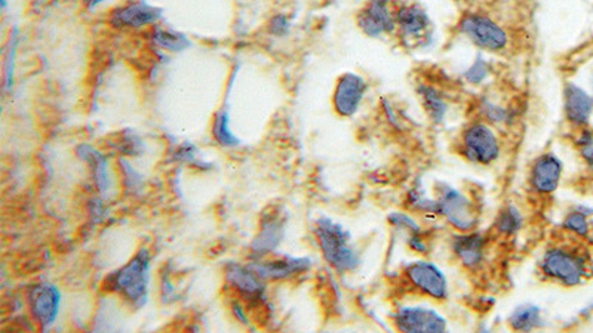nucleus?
Masks as SVG:
<instances>
[{
    "label": "nucleus",
    "instance_id": "obj_1",
    "mask_svg": "<svg viewBox=\"0 0 593 333\" xmlns=\"http://www.w3.org/2000/svg\"><path fill=\"white\" fill-rule=\"evenodd\" d=\"M148 278H150V255L141 249L131 261L113 271L106 278V289L120 295L129 306L141 308L146 306L148 297Z\"/></svg>",
    "mask_w": 593,
    "mask_h": 333
},
{
    "label": "nucleus",
    "instance_id": "obj_2",
    "mask_svg": "<svg viewBox=\"0 0 593 333\" xmlns=\"http://www.w3.org/2000/svg\"><path fill=\"white\" fill-rule=\"evenodd\" d=\"M315 235L323 258L334 270L347 273L359 266V255L351 245V236L340 224L330 218H319Z\"/></svg>",
    "mask_w": 593,
    "mask_h": 333
},
{
    "label": "nucleus",
    "instance_id": "obj_3",
    "mask_svg": "<svg viewBox=\"0 0 593 333\" xmlns=\"http://www.w3.org/2000/svg\"><path fill=\"white\" fill-rule=\"evenodd\" d=\"M542 271L559 285L578 286L588 276V259L578 249L552 247L543 255Z\"/></svg>",
    "mask_w": 593,
    "mask_h": 333
},
{
    "label": "nucleus",
    "instance_id": "obj_4",
    "mask_svg": "<svg viewBox=\"0 0 593 333\" xmlns=\"http://www.w3.org/2000/svg\"><path fill=\"white\" fill-rule=\"evenodd\" d=\"M458 30L482 51L502 52L509 44L505 28L482 14H465L458 23Z\"/></svg>",
    "mask_w": 593,
    "mask_h": 333
},
{
    "label": "nucleus",
    "instance_id": "obj_5",
    "mask_svg": "<svg viewBox=\"0 0 593 333\" xmlns=\"http://www.w3.org/2000/svg\"><path fill=\"white\" fill-rule=\"evenodd\" d=\"M462 155L476 165H491L500 157V141L486 122H474L463 131Z\"/></svg>",
    "mask_w": 593,
    "mask_h": 333
},
{
    "label": "nucleus",
    "instance_id": "obj_6",
    "mask_svg": "<svg viewBox=\"0 0 593 333\" xmlns=\"http://www.w3.org/2000/svg\"><path fill=\"white\" fill-rule=\"evenodd\" d=\"M438 215L444 217L458 231H470L476 224L474 205L466 196L453 187L444 186L439 191Z\"/></svg>",
    "mask_w": 593,
    "mask_h": 333
},
{
    "label": "nucleus",
    "instance_id": "obj_7",
    "mask_svg": "<svg viewBox=\"0 0 593 333\" xmlns=\"http://www.w3.org/2000/svg\"><path fill=\"white\" fill-rule=\"evenodd\" d=\"M394 326L401 332H445L446 321L436 309L423 306H403L394 311Z\"/></svg>",
    "mask_w": 593,
    "mask_h": 333
},
{
    "label": "nucleus",
    "instance_id": "obj_8",
    "mask_svg": "<svg viewBox=\"0 0 593 333\" xmlns=\"http://www.w3.org/2000/svg\"><path fill=\"white\" fill-rule=\"evenodd\" d=\"M28 307L40 329L48 330L60 311V290L51 283H37L27 292Z\"/></svg>",
    "mask_w": 593,
    "mask_h": 333
},
{
    "label": "nucleus",
    "instance_id": "obj_9",
    "mask_svg": "<svg viewBox=\"0 0 593 333\" xmlns=\"http://www.w3.org/2000/svg\"><path fill=\"white\" fill-rule=\"evenodd\" d=\"M406 278L420 294L442 301L448 297V280L438 267L427 261H415L406 267Z\"/></svg>",
    "mask_w": 593,
    "mask_h": 333
},
{
    "label": "nucleus",
    "instance_id": "obj_10",
    "mask_svg": "<svg viewBox=\"0 0 593 333\" xmlns=\"http://www.w3.org/2000/svg\"><path fill=\"white\" fill-rule=\"evenodd\" d=\"M358 27L366 36L391 35L396 28V18L389 0H370L358 14Z\"/></svg>",
    "mask_w": 593,
    "mask_h": 333
},
{
    "label": "nucleus",
    "instance_id": "obj_11",
    "mask_svg": "<svg viewBox=\"0 0 593 333\" xmlns=\"http://www.w3.org/2000/svg\"><path fill=\"white\" fill-rule=\"evenodd\" d=\"M366 85L365 80L354 73H346L340 77L335 86L332 104L337 113L342 117H351L361 107L363 98H365Z\"/></svg>",
    "mask_w": 593,
    "mask_h": 333
},
{
    "label": "nucleus",
    "instance_id": "obj_12",
    "mask_svg": "<svg viewBox=\"0 0 593 333\" xmlns=\"http://www.w3.org/2000/svg\"><path fill=\"white\" fill-rule=\"evenodd\" d=\"M396 28L405 44H418L429 36L430 18L418 5H404L394 13Z\"/></svg>",
    "mask_w": 593,
    "mask_h": 333
},
{
    "label": "nucleus",
    "instance_id": "obj_13",
    "mask_svg": "<svg viewBox=\"0 0 593 333\" xmlns=\"http://www.w3.org/2000/svg\"><path fill=\"white\" fill-rule=\"evenodd\" d=\"M562 162L554 153H545L533 163L530 186L538 195H550L561 183Z\"/></svg>",
    "mask_w": 593,
    "mask_h": 333
},
{
    "label": "nucleus",
    "instance_id": "obj_14",
    "mask_svg": "<svg viewBox=\"0 0 593 333\" xmlns=\"http://www.w3.org/2000/svg\"><path fill=\"white\" fill-rule=\"evenodd\" d=\"M226 282L233 288V289L245 298L248 301L261 302L263 301L264 290V278H260L259 274L255 273L250 266H238V264H229L226 268Z\"/></svg>",
    "mask_w": 593,
    "mask_h": 333
},
{
    "label": "nucleus",
    "instance_id": "obj_15",
    "mask_svg": "<svg viewBox=\"0 0 593 333\" xmlns=\"http://www.w3.org/2000/svg\"><path fill=\"white\" fill-rule=\"evenodd\" d=\"M564 111L569 124L586 127L592 117L593 96H589L583 87L569 82L564 87Z\"/></svg>",
    "mask_w": 593,
    "mask_h": 333
},
{
    "label": "nucleus",
    "instance_id": "obj_16",
    "mask_svg": "<svg viewBox=\"0 0 593 333\" xmlns=\"http://www.w3.org/2000/svg\"><path fill=\"white\" fill-rule=\"evenodd\" d=\"M160 16H162V9L139 0L115 9L110 16V23L115 27L138 28L156 23Z\"/></svg>",
    "mask_w": 593,
    "mask_h": 333
},
{
    "label": "nucleus",
    "instance_id": "obj_17",
    "mask_svg": "<svg viewBox=\"0 0 593 333\" xmlns=\"http://www.w3.org/2000/svg\"><path fill=\"white\" fill-rule=\"evenodd\" d=\"M250 267L264 280H283L311 270L312 262L309 258L285 257L273 261L251 262Z\"/></svg>",
    "mask_w": 593,
    "mask_h": 333
},
{
    "label": "nucleus",
    "instance_id": "obj_18",
    "mask_svg": "<svg viewBox=\"0 0 593 333\" xmlns=\"http://www.w3.org/2000/svg\"><path fill=\"white\" fill-rule=\"evenodd\" d=\"M282 218L276 212L275 214H266L261 221V226H260V233L251 243V252L255 257L271 254L279 247V243L282 242Z\"/></svg>",
    "mask_w": 593,
    "mask_h": 333
},
{
    "label": "nucleus",
    "instance_id": "obj_19",
    "mask_svg": "<svg viewBox=\"0 0 593 333\" xmlns=\"http://www.w3.org/2000/svg\"><path fill=\"white\" fill-rule=\"evenodd\" d=\"M453 252L463 266L475 268L486 255V238L479 233L465 231V235L455 236L453 240Z\"/></svg>",
    "mask_w": 593,
    "mask_h": 333
},
{
    "label": "nucleus",
    "instance_id": "obj_20",
    "mask_svg": "<svg viewBox=\"0 0 593 333\" xmlns=\"http://www.w3.org/2000/svg\"><path fill=\"white\" fill-rule=\"evenodd\" d=\"M77 156L88 163L97 190L100 191L101 195H106L108 190L107 159L101 155L100 151L87 144L77 148Z\"/></svg>",
    "mask_w": 593,
    "mask_h": 333
},
{
    "label": "nucleus",
    "instance_id": "obj_21",
    "mask_svg": "<svg viewBox=\"0 0 593 333\" xmlns=\"http://www.w3.org/2000/svg\"><path fill=\"white\" fill-rule=\"evenodd\" d=\"M418 96L422 99L423 107L426 110L432 122L442 124L448 113V103H446L445 96H442L436 87L429 86V85L418 86Z\"/></svg>",
    "mask_w": 593,
    "mask_h": 333
},
{
    "label": "nucleus",
    "instance_id": "obj_22",
    "mask_svg": "<svg viewBox=\"0 0 593 333\" xmlns=\"http://www.w3.org/2000/svg\"><path fill=\"white\" fill-rule=\"evenodd\" d=\"M510 328L519 332H530L537 329L542 325V314L538 307L527 306L517 307L509 318Z\"/></svg>",
    "mask_w": 593,
    "mask_h": 333
},
{
    "label": "nucleus",
    "instance_id": "obj_23",
    "mask_svg": "<svg viewBox=\"0 0 593 333\" xmlns=\"http://www.w3.org/2000/svg\"><path fill=\"white\" fill-rule=\"evenodd\" d=\"M479 113L484 117V122L488 125H506L512 122V111L502 104L496 103L493 99L484 98L479 103Z\"/></svg>",
    "mask_w": 593,
    "mask_h": 333
},
{
    "label": "nucleus",
    "instance_id": "obj_24",
    "mask_svg": "<svg viewBox=\"0 0 593 333\" xmlns=\"http://www.w3.org/2000/svg\"><path fill=\"white\" fill-rule=\"evenodd\" d=\"M522 221L524 219H522L521 212L514 205H509L498 214L494 226H496V230L500 235L514 236L516 235L517 231L521 230Z\"/></svg>",
    "mask_w": 593,
    "mask_h": 333
},
{
    "label": "nucleus",
    "instance_id": "obj_25",
    "mask_svg": "<svg viewBox=\"0 0 593 333\" xmlns=\"http://www.w3.org/2000/svg\"><path fill=\"white\" fill-rule=\"evenodd\" d=\"M212 136L217 139V143L223 146V147H236L240 144V139L236 138L235 134L230 131L229 115L226 111H219L215 115Z\"/></svg>",
    "mask_w": 593,
    "mask_h": 333
},
{
    "label": "nucleus",
    "instance_id": "obj_26",
    "mask_svg": "<svg viewBox=\"0 0 593 333\" xmlns=\"http://www.w3.org/2000/svg\"><path fill=\"white\" fill-rule=\"evenodd\" d=\"M153 42L160 48L172 52L184 51L190 46V40L188 37L179 35V33L169 32V30H160V28L153 33Z\"/></svg>",
    "mask_w": 593,
    "mask_h": 333
},
{
    "label": "nucleus",
    "instance_id": "obj_27",
    "mask_svg": "<svg viewBox=\"0 0 593 333\" xmlns=\"http://www.w3.org/2000/svg\"><path fill=\"white\" fill-rule=\"evenodd\" d=\"M562 227L571 235L578 236V237H588L589 236L588 215L581 212V210H576V212L567 215V218L562 222Z\"/></svg>",
    "mask_w": 593,
    "mask_h": 333
},
{
    "label": "nucleus",
    "instance_id": "obj_28",
    "mask_svg": "<svg viewBox=\"0 0 593 333\" xmlns=\"http://www.w3.org/2000/svg\"><path fill=\"white\" fill-rule=\"evenodd\" d=\"M389 221H391V224L394 228H398V230L406 233L408 237H411V236L422 235L420 227H418V224L414 219L411 218L410 215L403 214V212H394V214L389 215Z\"/></svg>",
    "mask_w": 593,
    "mask_h": 333
},
{
    "label": "nucleus",
    "instance_id": "obj_29",
    "mask_svg": "<svg viewBox=\"0 0 593 333\" xmlns=\"http://www.w3.org/2000/svg\"><path fill=\"white\" fill-rule=\"evenodd\" d=\"M410 205L414 209L422 210V212H426V214L438 215V202L434 200V198L427 197L423 191H411Z\"/></svg>",
    "mask_w": 593,
    "mask_h": 333
},
{
    "label": "nucleus",
    "instance_id": "obj_30",
    "mask_svg": "<svg viewBox=\"0 0 593 333\" xmlns=\"http://www.w3.org/2000/svg\"><path fill=\"white\" fill-rule=\"evenodd\" d=\"M580 155L589 166L593 167V131L583 127L576 139Z\"/></svg>",
    "mask_w": 593,
    "mask_h": 333
},
{
    "label": "nucleus",
    "instance_id": "obj_31",
    "mask_svg": "<svg viewBox=\"0 0 593 333\" xmlns=\"http://www.w3.org/2000/svg\"><path fill=\"white\" fill-rule=\"evenodd\" d=\"M488 73H490L488 63L486 60H482V58H478V60L475 61L467 68L466 73H465V79L472 85L482 84L488 77Z\"/></svg>",
    "mask_w": 593,
    "mask_h": 333
},
{
    "label": "nucleus",
    "instance_id": "obj_32",
    "mask_svg": "<svg viewBox=\"0 0 593 333\" xmlns=\"http://www.w3.org/2000/svg\"><path fill=\"white\" fill-rule=\"evenodd\" d=\"M11 46L8 48V54H6V60H5V87L9 89L13 86V75H14V58H15V49H16V30H14V33H11Z\"/></svg>",
    "mask_w": 593,
    "mask_h": 333
},
{
    "label": "nucleus",
    "instance_id": "obj_33",
    "mask_svg": "<svg viewBox=\"0 0 593 333\" xmlns=\"http://www.w3.org/2000/svg\"><path fill=\"white\" fill-rule=\"evenodd\" d=\"M124 143H120V151L127 156H137V153L139 151V139L136 136H132L129 132H127L122 139Z\"/></svg>",
    "mask_w": 593,
    "mask_h": 333
},
{
    "label": "nucleus",
    "instance_id": "obj_34",
    "mask_svg": "<svg viewBox=\"0 0 593 333\" xmlns=\"http://www.w3.org/2000/svg\"><path fill=\"white\" fill-rule=\"evenodd\" d=\"M408 247H410L411 249L415 250V252H418V254H426L427 252V245L422 235H415L408 237Z\"/></svg>",
    "mask_w": 593,
    "mask_h": 333
},
{
    "label": "nucleus",
    "instance_id": "obj_35",
    "mask_svg": "<svg viewBox=\"0 0 593 333\" xmlns=\"http://www.w3.org/2000/svg\"><path fill=\"white\" fill-rule=\"evenodd\" d=\"M287 30L288 21L285 16H276L275 20L271 21V32L276 35H283V33H287Z\"/></svg>",
    "mask_w": 593,
    "mask_h": 333
},
{
    "label": "nucleus",
    "instance_id": "obj_36",
    "mask_svg": "<svg viewBox=\"0 0 593 333\" xmlns=\"http://www.w3.org/2000/svg\"><path fill=\"white\" fill-rule=\"evenodd\" d=\"M104 0H84V4L87 5V8L94 9L98 5L103 4Z\"/></svg>",
    "mask_w": 593,
    "mask_h": 333
}]
</instances>
